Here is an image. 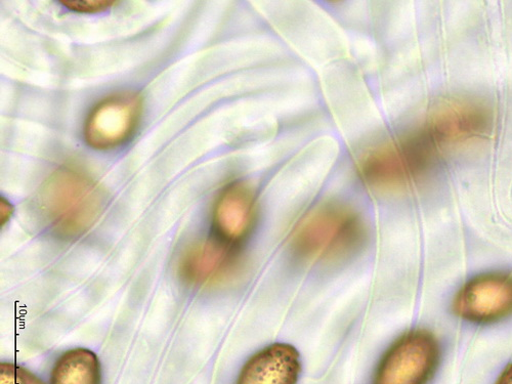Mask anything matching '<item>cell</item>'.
<instances>
[{"label": "cell", "mask_w": 512, "mask_h": 384, "mask_svg": "<svg viewBox=\"0 0 512 384\" xmlns=\"http://www.w3.org/2000/svg\"><path fill=\"white\" fill-rule=\"evenodd\" d=\"M52 384H102L98 357L85 349L65 353L53 369Z\"/></svg>", "instance_id": "obj_11"}, {"label": "cell", "mask_w": 512, "mask_h": 384, "mask_svg": "<svg viewBox=\"0 0 512 384\" xmlns=\"http://www.w3.org/2000/svg\"><path fill=\"white\" fill-rule=\"evenodd\" d=\"M300 372L297 351L277 344L255 354L244 365L236 384H296Z\"/></svg>", "instance_id": "obj_10"}, {"label": "cell", "mask_w": 512, "mask_h": 384, "mask_svg": "<svg viewBox=\"0 0 512 384\" xmlns=\"http://www.w3.org/2000/svg\"><path fill=\"white\" fill-rule=\"evenodd\" d=\"M0 384H46L25 368L11 363L0 364Z\"/></svg>", "instance_id": "obj_12"}, {"label": "cell", "mask_w": 512, "mask_h": 384, "mask_svg": "<svg viewBox=\"0 0 512 384\" xmlns=\"http://www.w3.org/2000/svg\"><path fill=\"white\" fill-rule=\"evenodd\" d=\"M453 311L461 319L480 324L512 315V274L489 273L468 281L456 294Z\"/></svg>", "instance_id": "obj_6"}, {"label": "cell", "mask_w": 512, "mask_h": 384, "mask_svg": "<svg viewBox=\"0 0 512 384\" xmlns=\"http://www.w3.org/2000/svg\"><path fill=\"white\" fill-rule=\"evenodd\" d=\"M13 215V206L6 199H2V223L6 224Z\"/></svg>", "instance_id": "obj_14"}, {"label": "cell", "mask_w": 512, "mask_h": 384, "mask_svg": "<svg viewBox=\"0 0 512 384\" xmlns=\"http://www.w3.org/2000/svg\"><path fill=\"white\" fill-rule=\"evenodd\" d=\"M496 384H512V363L502 372Z\"/></svg>", "instance_id": "obj_15"}, {"label": "cell", "mask_w": 512, "mask_h": 384, "mask_svg": "<svg viewBox=\"0 0 512 384\" xmlns=\"http://www.w3.org/2000/svg\"><path fill=\"white\" fill-rule=\"evenodd\" d=\"M232 246L220 239L192 244L180 262L182 277L198 286H215L232 280L241 267L240 255Z\"/></svg>", "instance_id": "obj_7"}, {"label": "cell", "mask_w": 512, "mask_h": 384, "mask_svg": "<svg viewBox=\"0 0 512 384\" xmlns=\"http://www.w3.org/2000/svg\"><path fill=\"white\" fill-rule=\"evenodd\" d=\"M487 122V114L479 105L449 101L433 111L425 126L446 150L480 136L485 132Z\"/></svg>", "instance_id": "obj_9"}, {"label": "cell", "mask_w": 512, "mask_h": 384, "mask_svg": "<svg viewBox=\"0 0 512 384\" xmlns=\"http://www.w3.org/2000/svg\"><path fill=\"white\" fill-rule=\"evenodd\" d=\"M440 347L429 331L415 330L401 336L382 357L374 384H426L437 370Z\"/></svg>", "instance_id": "obj_4"}, {"label": "cell", "mask_w": 512, "mask_h": 384, "mask_svg": "<svg viewBox=\"0 0 512 384\" xmlns=\"http://www.w3.org/2000/svg\"><path fill=\"white\" fill-rule=\"evenodd\" d=\"M365 240V225L358 213L340 203L311 209L291 232L293 250L309 261L330 262L348 258Z\"/></svg>", "instance_id": "obj_3"}, {"label": "cell", "mask_w": 512, "mask_h": 384, "mask_svg": "<svg viewBox=\"0 0 512 384\" xmlns=\"http://www.w3.org/2000/svg\"><path fill=\"white\" fill-rule=\"evenodd\" d=\"M115 2H107V0H68V2H62L69 10L76 13L93 14L103 12L111 8Z\"/></svg>", "instance_id": "obj_13"}, {"label": "cell", "mask_w": 512, "mask_h": 384, "mask_svg": "<svg viewBox=\"0 0 512 384\" xmlns=\"http://www.w3.org/2000/svg\"><path fill=\"white\" fill-rule=\"evenodd\" d=\"M105 203L101 187L90 176L71 167L56 170L38 194L42 217L63 239L78 238L92 229Z\"/></svg>", "instance_id": "obj_1"}, {"label": "cell", "mask_w": 512, "mask_h": 384, "mask_svg": "<svg viewBox=\"0 0 512 384\" xmlns=\"http://www.w3.org/2000/svg\"><path fill=\"white\" fill-rule=\"evenodd\" d=\"M444 151L424 126L423 130L393 139L367 151L359 160L363 182L378 191H397L421 180Z\"/></svg>", "instance_id": "obj_2"}, {"label": "cell", "mask_w": 512, "mask_h": 384, "mask_svg": "<svg viewBox=\"0 0 512 384\" xmlns=\"http://www.w3.org/2000/svg\"><path fill=\"white\" fill-rule=\"evenodd\" d=\"M142 110V99L134 93L118 94L105 99L85 121V141L98 150L122 145L136 131Z\"/></svg>", "instance_id": "obj_5"}, {"label": "cell", "mask_w": 512, "mask_h": 384, "mask_svg": "<svg viewBox=\"0 0 512 384\" xmlns=\"http://www.w3.org/2000/svg\"><path fill=\"white\" fill-rule=\"evenodd\" d=\"M258 217L253 191L242 182L232 183L220 194L213 208L212 225L220 240L234 245L246 239Z\"/></svg>", "instance_id": "obj_8"}]
</instances>
